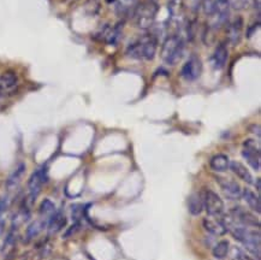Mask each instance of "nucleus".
I'll list each match as a JSON object with an SVG mask.
<instances>
[{
	"label": "nucleus",
	"instance_id": "obj_23",
	"mask_svg": "<svg viewBox=\"0 0 261 260\" xmlns=\"http://www.w3.org/2000/svg\"><path fill=\"white\" fill-rule=\"evenodd\" d=\"M188 210L190 215L199 216L203 210V202L202 198L200 195L194 194L188 199Z\"/></svg>",
	"mask_w": 261,
	"mask_h": 260
},
{
	"label": "nucleus",
	"instance_id": "obj_32",
	"mask_svg": "<svg viewBox=\"0 0 261 260\" xmlns=\"http://www.w3.org/2000/svg\"><path fill=\"white\" fill-rule=\"evenodd\" d=\"M194 5H196V3H200V0H190Z\"/></svg>",
	"mask_w": 261,
	"mask_h": 260
},
{
	"label": "nucleus",
	"instance_id": "obj_16",
	"mask_svg": "<svg viewBox=\"0 0 261 260\" xmlns=\"http://www.w3.org/2000/svg\"><path fill=\"white\" fill-rule=\"evenodd\" d=\"M66 223V218L64 216V213L62 211H56L52 216L48 217V222H47V231L48 234H57L59 232L60 230L63 229V226L65 225Z\"/></svg>",
	"mask_w": 261,
	"mask_h": 260
},
{
	"label": "nucleus",
	"instance_id": "obj_33",
	"mask_svg": "<svg viewBox=\"0 0 261 260\" xmlns=\"http://www.w3.org/2000/svg\"><path fill=\"white\" fill-rule=\"evenodd\" d=\"M3 91H4V89H3L2 86H0V98H2V96H3Z\"/></svg>",
	"mask_w": 261,
	"mask_h": 260
},
{
	"label": "nucleus",
	"instance_id": "obj_6",
	"mask_svg": "<svg viewBox=\"0 0 261 260\" xmlns=\"http://www.w3.org/2000/svg\"><path fill=\"white\" fill-rule=\"evenodd\" d=\"M202 68L201 58L196 55H192L180 69V76L186 81L194 82L200 79V76L202 74Z\"/></svg>",
	"mask_w": 261,
	"mask_h": 260
},
{
	"label": "nucleus",
	"instance_id": "obj_22",
	"mask_svg": "<svg viewBox=\"0 0 261 260\" xmlns=\"http://www.w3.org/2000/svg\"><path fill=\"white\" fill-rule=\"evenodd\" d=\"M100 40L105 43H116L117 40L119 39V31L117 28H112V27L106 25L102 29V32H100Z\"/></svg>",
	"mask_w": 261,
	"mask_h": 260
},
{
	"label": "nucleus",
	"instance_id": "obj_24",
	"mask_svg": "<svg viewBox=\"0 0 261 260\" xmlns=\"http://www.w3.org/2000/svg\"><path fill=\"white\" fill-rule=\"evenodd\" d=\"M43 229V223L41 221H35L30 223L25 230V241L30 242L38 236Z\"/></svg>",
	"mask_w": 261,
	"mask_h": 260
},
{
	"label": "nucleus",
	"instance_id": "obj_15",
	"mask_svg": "<svg viewBox=\"0 0 261 260\" xmlns=\"http://www.w3.org/2000/svg\"><path fill=\"white\" fill-rule=\"evenodd\" d=\"M25 170L27 166L23 162L16 165V168L12 170V172L10 173L8 179H6V188H8V191H13L15 188H17L19 182L22 181L23 176H24Z\"/></svg>",
	"mask_w": 261,
	"mask_h": 260
},
{
	"label": "nucleus",
	"instance_id": "obj_19",
	"mask_svg": "<svg viewBox=\"0 0 261 260\" xmlns=\"http://www.w3.org/2000/svg\"><path fill=\"white\" fill-rule=\"evenodd\" d=\"M229 164H230V161L229 158H227V155L222 154V153L212 157V159H211L210 162L211 169L216 172L226 171V170L229 169Z\"/></svg>",
	"mask_w": 261,
	"mask_h": 260
},
{
	"label": "nucleus",
	"instance_id": "obj_34",
	"mask_svg": "<svg viewBox=\"0 0 261 260\" xmlns=\"http://www.w3.org/2000/svg\"><path fill=\"white\" fill-rule=\"evenodd\" d=\"M154 2H155V0H154Z\"/></svg>",
	"mask_w": 261,
	"mask_h": 260
},
{
	"label": "nucleus",
	"instance_id": "obj_7",
	"mask_svg": "<svg viewBox=\"0 0 261 260\" xmlns=\"http://www.w3.org/2000/svg\"><path fill=\"white\" fill-rule=\"evenodd\" d=\"M202 202H203V207H205L207 215L208 216L224 215L225 206H224L223 200L220 199V196L217 194L216 192L211 191V189H206V191L203 192Z\"/></svg>",
	"mask_w": 261,
	"mask_h": 260
},
{
	"label": "nucleus",
	"instance_id": "obj_13",
	"mask_svg": "<svg viewBox=\"0 0 261 260\" xmlns=\"http://www.w3.org/2000/svg\"><path fill=\"white\" fill-rule=\"evenodd\" d=\"M229 61V49H227L226 42H220L214 49L212 56V65L216 70H222L225 68L226 63Z\"/></svg>",
	"mask_w": 261,
	"mask_h": 260
},
{
	"label": "nucleus",
	"instance_id": "obj_17",
	"mask_svg": "<svg viewBox=\"0 0 261 260\" xmlns=\"http://www.w3.org/2000/svg\"><path fill=\"white\" fill-rule=\"evenodd\" d=\"M229 168H230V170H231L233 173H235L237 177L242 179L243 182H246L247 185H253L254 179H253L252 173H250L249 170L247 169L246 166L242 164V163H240V162H237V161L230 162Z\"/></svg>",
	"mask_w": 261,
	"mask_h": 260
},
{
	"label": "nucleus",
	"instance_id": "obj_25",
	"mask_svg": "<svg viewBox=\"0 0 261 260\" xmlns=\"http://www.w3.org/2000/svg\"><path fill=\"white\" fill-rule=\"evenodd\" d=\"M230 243L226 240H222V241L217 243L213 248V256L217 259H224L229 254Z\"/></svg>",
	"mask_w": 261,
	"mask_h": 260
},
{
	"label": "nucleus",
	"instance_id": "obj_1",
	"mask_svg": "<svg viewBox=\"0 0 261 260\" xmlns=\"http://www.w3.org/2000/svg\"><path fill=\"white\" fill-rule=\"evenodd\" d=\"M158 49V39L153 34H147L130 43L126 48V56L137 61H153Z\"/></svg>",
	"mask_w": 261,
	"mask_h": 260
},
{
	"label": "nucleus",
	"instance_id": "obj_27",
	"mask_svg": "<svg viewBox=\"0 0 261 260\" xmlns=\"http://www.w3.org/2000/svg\"><path fill=\"white\" fill-rule=\"evenodd\" d=\"M83 210H85V207L81 205L71 206V218L73 219V222H80L83 215Z\"/></svg>",
	"mask_w": 261,
	"mask_h": 260
},
{
	"label": "nucleus",
	"instance_id": "obj_20",
	"mask_svg": "<svg viewBox=\"0 0 261 260\" xmlns=\"http://www.w3.org/2000/svg\"><path fill=\"white\" fill-rule=\"evenodd\" d=\"M116 10L118 15H129L134 13L136 6L139 5V0H115Z\"/></svg>",
	"mask_w": 261,
	"mask_h": 260
},
{
	"label": "nucleus",
	"instance_id": "obj_12",
	"mask_svg": "<svg viewBox=\"0 0 261 260\" xmlns=\"http://www.w3.org/2000/svg\"><path fill=\"white\" fill-rule=\"evenodd\" d=\"M220 188L224 195L230 200H240L242 198V188L237 182L230 178H218Z\"/></svg>",
	"mask_w": 261,
	"mask_h": 260
},
{
	"label": "nucleus",
	"instance_id": "obj_3",
	"mask_svg": "<svg viewBox=\"0 0 261 260\" xmlns=\"http://www.w3.org/2000/svg\"><path fill=\"white\" fill-rule=\"evenodd\" d=\"M184 40L180 35H171L169 36L163 43L162 59L166 63L167 65H176L180 62L184 55Z\"/></svg>",
	"mask_w": 261,
	"mask_h": 260
},
{
	"label": "nucleus",
	"instance_id": "obj_9",
	"mask_svg": "<svg viewBox=\"0 0 261 260\" xmlns=\"http://www.w3.org/2000/svg\"><path fill=\"white\" fill-rule=\"evenodd\" d=\"M167 11L171 25L177 29L180 28L186 22V6L183 0H170L167 4Z\"/></svg>",
	"mask_w": 261,
	"mask_h": 260
},
{
	"label": "nucleus",
	"instance_id": "obj_28",
	"mask_svg": "<svg viewBox=\"0 0 261 260\" xmlns=\"http://www.w3.org/2000/svg\"><path fill=\"white\" fill-rule=\"evenodd\" d=\"M231 260H254V259L250 255L247 254V253L241 251L240 248H233Z\"/></svg>",
	"mask_w": 261,
	"mask_h": 260
},
{
	"label": "nucleus",
	"instance_id": "obj_18",
	"mask_svg": "<svg viewBox=\"0 0 261 260\" xmlns=\"http://www.w3.org/2000/svg\"><path fill=\"white\" fill-rule=\"evenodd\" d=\"M242 198L246 201V204L252 209V211L256 215H260L261 212V202L259 195H256L253 191H250L249 188L242 189Z\"/></svg>",
	"mask_w": 261,
	"mask_h": 260
},
{
	"label": "nucleus",
	"instance_id": "obj_30",
	"mask_svg": "<svg viewBox=\"0 0 261 260\" xmlns=\"http://www.w3.org/2000/svg\"><path fill=\"white\" fill-rule=\"evenodd\" d=\"M79 229H80V222H73V224L70 226L68 230H66V232L64 235H63V238L68 239V238H70V236L75 235L76 232L79 231Z\"/></svg>",
	"mask_w": 261,
	"mask_h": 260
},
{
	"label": "nucleus",
	"instance_id": "obj_21",
	"mask_svg": "<svg viewBox=\"0 0 261 260\" xmlns=\"http://www.w3.org/2000/svg\"><path fill=\"white\" fill-rule=\"evenodd\" d=\"M18 77L16 75L15 71L12 70H8V71L3 72L0 75V86L3 89H12L17 86Z\"/></svg>",
	"mask_w": 261,
	"mask_h": 260
},
{
	"label": "nucleus",
	"instance_id": "obj_29",
	"mask_svg": "<svg viewBox=\"0 0 261 260\" xmlns=\"http://www.w3.org/2000/svg\"><path fill=\"white\" fill-rule=\"evenodd\" d=\"M254 0H232V6L237 10L248 9L253 4Z\"/></svg>",
	"mask_w": 261,
	"mask_h": 260
},
{
	"label": "nucleus",
	"instance_id": "obj_5",
	"mask_svg": "<svg viewBox=\"0 0 261 260\" xmlns=\"http://www.w3.org/2000/svg\"><path fill=\"white\" fill-rule=\"evenodd\" d=\"M47 181V171L46 168H40L33 172L28 179V201L29 205L34 204L35 200L41 192L42 186Z\"/></svg>",
	"mask_w": 261,
	"mask_h": 260
},
{
	"label": "nucleus",
	"instance_id": "obj_14",
	"mask_svg": "<svg viewBox=\"0 0 261 260\" xmlns=\"http://www.w3.org/2000/svg\"><path fill=\"white\" fill-rule=\"evenodd\" d=\"M232 219L235 222H239V224H242L244 226H256L259 228L260 222L255 216L249 213L242 207H237L232 211Z\"/></svg>",
	"mask_w": 261,
	"mask_h": 260
},
{
	"label": "nucleus",
	"instance_id": "obj_4",
	"mask_svg": "<svg viewBox=\"0 0 261 260\" xmlns=\"http://www.w3.org/2000/svg\"><path fill=\"white\" fill-rule=\"evenodd\" d=\"M158 11V4H156L154 0H146V2L137 5L135 11L133 13L137 28L142 29V31L149 29L155 21Z\"/></svg>",
	"mask_w": 261,
	"mask_h": 260
},
{
	"label": "nucleus",
	"instance_id": "obj_31",
	"mask_svg": "<svg viewBox=\"0 0 261 260\" xmlns=\"http://www.w3.org/2000/svg\"><path fill=\"white\" fill-rule=\"evenodd\" d=\"M256 188H257V192H260V179L259 178L256 179Z\"/></svg>",
	"mask_w": 261,
	"mask_h": 260
},
{
	"label": "nucleus",
	"instance_id": "obj_11",
	"mask_svg": "<svg viewBox=\"0 0 261 260\" xmlns=\"http://www.w3.org/2000/svg\"><path fill=\"white\" fill-rule=\"evenodd\" d=\"M243 19L241 17L235 18L232 22H230L229 24H227L226 38L227 42H229L230 45L236 46L241 42L243 35Z\"/></svg>",
	"mask_w": 261,
	"mask_h": 260
},
{
	"label": "nucleus",
	"instance_id": "obj_2",
	"mask_svg": "<svg viewBox=\"0 0 261 260\" xmlns=\"http://www.w3.org/2000/svg\"><path fill=\"white\" fill-rule=\"evenodd\" d=\"M231 229L233 239L242 243L248 252L255 255L257 259H260V232L259 231H250L247 229V226L242 224L240 225H229V230Z\"/></svg>",
	"mask_w": 261,
	"mask_h": 260
},
{
	"label": "nucleus",
	"instance_id": "obj_10",
	"mask_svg": "<svg viewBox=\"0 0 261 260\" xmlns=\"http://www.w3.org/2000/svg\"><path fill=\"white\" fill-rule=\"evenodd\" d=\"M242 155L255 171H259L261 164L260 148L254 140H247V141H244Z\"/></svg>",
	"mask_w": 261,
	"mask_h": 260
},
{
	"label": "nucleus",
	"instance_id": "obj_26",
	"mask_svg": "<svg viewBox=\"0 0 261 260\" xmlns=\"http://www.w3.org/2000/svg\"><path fill=\"white\" fill-rule=\"evenodd\" d=\"M56 212V205L52 200L45 199L39 206V213L43 217H49Z\"/></svg>",
	"mask_w": 261,
	"mask_h": 260
},
{
	"label": "nucleus",
	"instance_id": "obj_8",
	"mask_svg": "<svg viewBox=\"0 0 261 260\" xmlns=\"http://www.w3.org/2000/svg\"><path fill=\"white\" fill-rule=\"evenodd\" d=\"M202 225L210 234L216 236H224L229 231L226 217L224 216H208L203 218Z\"/></svg>",
	"mask_w": 261,
	"mask_h": 260
}]
</instances>
